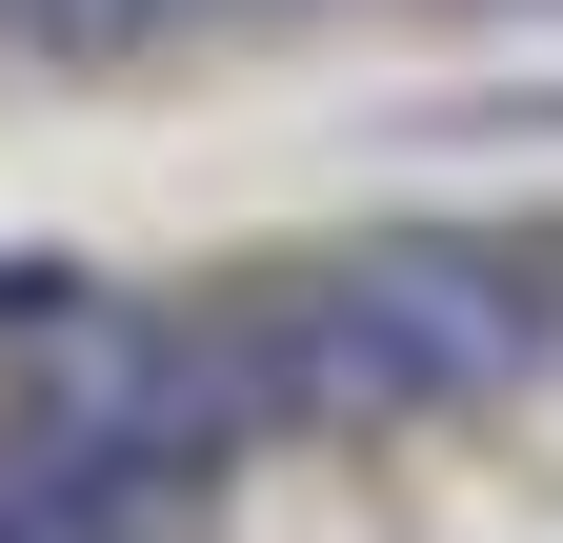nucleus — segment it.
<instances>
[{
  "instance_id": "f257e3e1",
  "label": "nucleus",
  "mask_w": 563,
  "mask_h": 543,
  "mask_svg": "<svg viewBox=\"0 0 563 543\" xmlns=\"http://www.w3.org/2000/svg\"><path fill=\"white\" fill-rule=\"evenodd\" d=\"M181 523H201V463L81 423V402H21L0 423V543H181Z\"/></svg>"
},
{
  "instance_id": "f03ea898",
  "label": "nucleus",
  "mask_w": 563,
  "mask_h": 543,
  "mask_svg": "<svg viewBox=\"0 0 563 543\" xmlns=\"http://www.w3.org/2000/svg\"><path fill=\"white\" fill-rule=\"evenodd\" d=\"M162 21H201V0H0V60H141Z\"/></svg>"
}]
</instances>
